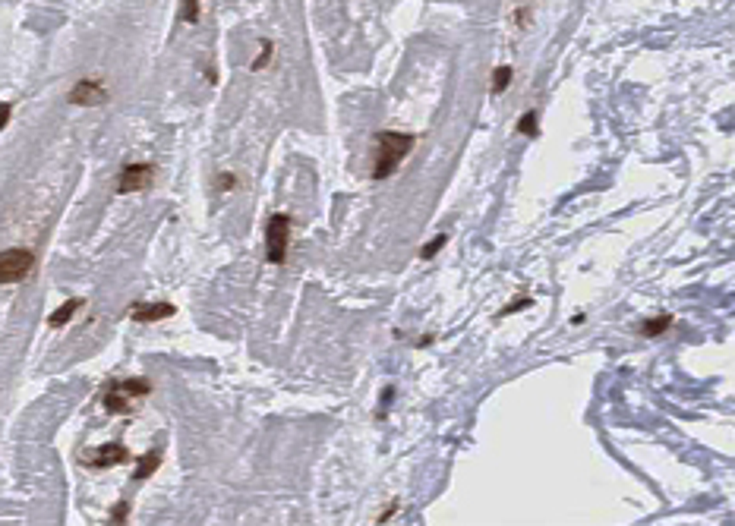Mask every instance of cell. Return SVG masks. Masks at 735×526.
Instances as JSON below:
<instances>
[{
	"label": "cell",
	"instance_id": "11",
	"mask_svg": "<svg viewBox=\"0 0 735 526\" xmlns=\"http://www.w3.org/2000/svg\"><path fill=\"white\" fill-rule=\"evenodd\" d=\"M669 325H672V315H660V319H647L644 325H641V334H644V337H656V334H663Z\"/></svg>",
	"mask_w": 735,
	"mask_h": 526
},
{
	"label": "cell",
	"instance_id": "20",
	"mask_svg": "<svg viewBox=\"0 0 735 526\" xmlns=\"http://www.w3.org/2000/svg\"><path fill=\"white\" fill-rule=\"evenodd\" d=\"M10 114H13V104L3 101V104H0V129H3V126L10 123Z\"/></svg>",
	"mask_w": 735,
	"mask_h": 526
},
{
	"label": "cell",
	"instance_id": "8",
	"mask_svg": "<svg viewBox=\"0 0 735 526\" xmlns=\"http://www.w3.org/2000/svg\"><path fill=\"white\" fill-rule=\"evenodd\" d=\"M171 315H174V306L171 303H136L133 309H130V319L142 322V325H149V322H161V319H171Z\"/></svg>",
	"mask_w": 735,
	"mask_h": 526
},
{
	"label": "cell",
	"instance_id": "7",
	"mask_svg": "<svg viewBox=\"0 0 735 526\" xmlns=\"http://www.w3.org/2000/svg\"><path fill=\"white\" fill-rule=\"evenodd\" d=\"M104 98H108V89H104L101 79H92V76H85V79H79L73 85V92H70V101L73 104H82V107H95V104H104Z\"/></svg>",
	"mask_w": 735,
	"mask_h": 526
},
{
	"label": "cell",
	"instance_id": "4",
	"mask_svg": "<svg viewBox=\"0 0 735 526\" xmlns=\"http://www.w3.org/2000/svg\"><path fill=\"white\" fill-rule=\"evenodd\" d=\"M35 268V252L13 246V249L0 252V284H19L29 277V271Z\"/></svg>",
	"mask_w": 735,
	"mask_h": 526
},
{
	"label": "cell",
	"instance_id": "14",
	"mask_svg": "<svg viewBox=\"0 0 735 526\" xmlns=\"http://www.w3.org/2000/svg\"><path fill=\"white\" fill-rule=\"evenodd\" d=\"M518 133L521 136H536L540 129H536V114L530 111V114H524V117L518 120Z\"/></svg>",
	"mask_w": 735,
	"mask_h": 526
},
{
	"label": "cell",
	"instance_id": "2",
	"mask_svg": "<svg viewBox=\"0 0 735 526\" xmlns=\"http://www.w3.org/2000/svg\"><path fill=\"white\" fill-rule=\"evenodd\" d=\"M149 391H152L149 381H142V378L111 381V385H108V391H104V397H101V403H104V410H108V413L127 416V413H133V403L139 401V397H145Z\"/></svg>",
	"mask_w": 735,
	"mask_h": 526
},
{
	"label": "cell",
	"instance_id": "16",
	"mask_svg": "<svg viewBox=\"0 0 735 526\" xmlns=\"http://www.w3.org/2000/svg\"><path fill=\"white\" fill-rule=\"evenodd\" d=\"M272 54H275V45H272V41H262V51H259V57L253 60V70H256V73H259V70L265 67L268 60H272Z\"/></svg>",
	"mask_w": 735,
	"mask_h": 526
},
{
	"label": "cell",
	"instance_id": "13",
	"mask_svg": "<svg viewBox=\"0 0 735 526\" xmlns=\"http://www.w3.org/2000/svg\"><path fill=\"white\" fill-rule=\"evenodd\" d=\"M180 7H183L180 13L183 23H199V0H180Z\"/></svg>",
	"mask_w": 735,
	"mask_h": 526
},
{
	"label": "cell",
	"instance_id": "9",
	"mask_svg": "<svg viewBox=\"0 0 735 526\" xmlns=\"http://www.w3.org/2000/svg\"><path fill=\"white\" fill-rule=\"evenodd\" d=\"M161 467V451H149V454H142L139 460H136V470H133V479L136 482H142V479H149L155 470Z\"/></svg>",
	"mask_w": 735,
	"mask_h": 526
},
{
	"label": "cell",
	"instance_id": "19",
	"mask_svg": "<svg viewBox=\"0 0 735 526\" xmlns=\"http://www.w3.org/2000/svg\"><path fill=\"white\" fill-rule=\"evenodd\" d=\"M234 186H237L234 173H221V180H218V189H221V193H228V189H234Z\"/></svg>",
	"mask_w": 735,
	"mask_h": 526
},
{
	"label": "cell",
	"instance_id": "12",
	"mask_svg": "<svg viewBox=\"0 0 735 526\" xmlns=\"http://www.w3.org/2000/svg\"><path fill=\"white\" fill-rule=\"evenodd\" d=\"M508 85H512V67H499L492 73V95H502Z\"/></svg>",
	"mask_w": 735,
	"mask_h": 526
},
{
	"label": "cell",
	"instance_id": "17",
	"mask_svg": "<svg viewBox=\"0 0 735 526\" xmlns=\"http://www.w3.org/2000/svg\"><path fill=\"white\" fill-rule=\"evenodd\" d=\"M127 517H130V501H117V507L111 511V520L114 523H123Z\"/></svg>",
	"mask_w": 735,
	"mask_h": 526
},
{
	"label": "cell",
	"instance_id": "18",
	"mask_svg": "<svg viewBox=\"0 0 735 526\" xmlns=\"http://www.w3.org/2000/svg\"><path fill=\"white\" fill-rule=\"evenodd\" d=\"M530 303H534V299H527V297H518L512 306H505V309L499 312V315H512V312H521V309H527Z\"/></svg>",
	"mask_w": 735,
	"mask_h": 526
},
{
	"label": "cell",
	"instance_id": "3",
	"mask_svg": "<svg viewBox=\"0 0 735 526\" xmlns=\"http://www.w3.org/2000/svg\"><path fill=\"white\" fill-rule=\"evenodd\" d=\"M290 230L294 221L290 215H272L265 224V252L272 265H284L288 262V246H290Z\"/></svg>",
	"mask_w": 735,
	"mask_h": 526
},
{
	"label": "cell",
	"instance_id": "1",
	"mask_svg": "<svg viewBox=\"0 0 735 526\" xmlns=\"http://www.w3.org/2000/svg\"><path fill=\"white\" fill-rule=\"evenodd\" d=\"M414 142L416 139L410 133H392V129H385V133L376 136V164H372V180L392 177V173L398 171V164L410 155Z\"/></svg>",
	"mask_w": 735,
	"mask_h": 526
},
{
	"label": "cell",
	"instance_id": "5",
	"mask_svg": "<svg viewBox=\"0 0 735 526\" xmlns=\"http://www.w3.org/2000/svg\"><path fill=\"white\" fill-rule=\"evenodd\" d=\"M82 463L85 467H95V470H108V467H120L130 460V451L120 441H108L101 448H92V451H82Z\"/></svg>",
	"mask_w": 735,
	"mask_h": 526
},
{
	"label": "cell",
	"instance_id": "15",
	"mask_svg": "<svg viewBox=\"0 0 735 526\" xmlns=\"http://www.w3.org/2000/svg\"><path fill=\"white\" fill-rule=\"evenodd\" d=\"M445 243H448V237H445V233H439V237L432 240V243H426L423 249H420V259H432V255H436V252L442 249Z\"/></svg>",
	"mask_w": 735,
	"mask_h": 526
},
{
	"label": "cell",
	"instance_id": "6",
	"mask_svg": "<svg viewBox=\"0 0 735 526\" xmlns=\"http://www.w3.org/2000/svg\"><path fill=\"white\" fill-rule=\"evenodd\" d=\"M152 173H155V171H152V164H127V167L120 171V180H117V196L149 189Z\"/></svg>",
	"mask_w": 735,
	"mask_h": 526
},
{
	"label": "cell",
	"instance_id": "10",
	"mask_svg": "<svg viewBox=\"0 0 735 526\" xmlns=\"http://www.w3.org/2000/svg\"><path fill=\"white\" fill-rule=\"evenodd\" d=\"M85 306V299H67V303L60 306L57 312H51V319H48V328H63L70 319H73L76 312Z\"/></svg>",
	"mask_w": 735,
	"mask_h": 526
}]
</instances>
